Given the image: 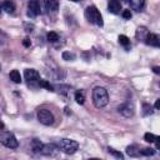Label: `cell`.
Wrapping results in <instances>:
<instances>
[{
    "mask_svg": "<svg viewBox=\"0 0 160 160\" xmlns=\"http://www.w3.org/2000/svg\"><path fill=\"white\" fill-rule=\"evenodd\" d=\"M92 102H94L95 108H98V109H101V108L106 106L108 102H109V94H108V90H106L105 88L96 86V88L92 90Z\"/></svg>",
    "mask_w": 160,
    "mask_h": 160,
    "instance_id": "6da1fadb",
    "label": "cell"
},
{
    "mask_svg": "<svg viewBox=\"0 0 160 160\" xmlns=\"http://www.w3.org/2000/svg\"><path fill=\"white\" fill-rule=\"evenodd\" d=\"M85 18L89 22L96 25V26H102L104 21H102V16L100 14V11L95 8V6H88L85 9Z\"/></svg>",
    "mask_w": 160,
    "mask_h": 160,
    "instance_id": "7a4b0ae2",
    "label": "cell"
},
{
    "mask_svg": "<svg viewBox=\"0 0 160 160\" xmlns=\"http://www.w3.org/2000/svg\"><path fill=\"white\" fill-rule=\"evenodd\" d=\"M56 145L59 146V149L62 151V152H65V154H74L76 150H78V148H79V144L75 141V140H71V139H60L58 142H56Z\"/></svg>",
    "mask_w": 160,
    "mask_h": 160,
    "instance_id": "3957f363",
    "label": "cell"
},
{
    "mask_svg": "<svg viewBox=\"0 0 160 160\" xmlns=\"http://www.w3.org/2000/svg\"><path fill=\"white\" fill-rule=\"evenodd\" d=\"M0 141H1V144H2L4 146H6V148H9V149H16L18 145H19V142H18L15 135H14L12 132L5 131V130H2L1 134H0Z\"/></svg>",
    "mask_w": 160,
    "mask_h": 160,
    "instance_id": "277c9868",
    "label": "cell"
},
{
    "mask_svg": "<svg viewBox=\"0 0 160 160\" xmlns=\"http://www.w3.org/2000/svg\"><path fill=\"white\" fill-rule=\"evenodd\" d=\"M38 120L42 124V125H51L54 122V115L46 110V109H40L38 111Z\"/></svg>",
    "mask_w": 160,
    "mask_h": 160,
    "instance_id": "5b68a950",
    "label": "cell"
},
{
    "mask_svg": "<svg viewBox=\"0 0 160 160\" xmlns=\"http://www.w3.org/2000/svg\"><path fill=\"white\" fill-rule=\"evenodd\" d=\"M41 12V8L38 0H30L28 4V16L35 18Z\"/></svg>",
    "mask_w": 160,
    "mask_h": 160,
    "instance_id": "8992f818",
    "label": "cell"
},
{
    "mask_svg": "<svg viewBox=\"0 0 160 160\" xmlns=\"http://www.w3.org/2000/svg\"><path fill=\"white\" fill-rule=\"evenodd\" d=\"M118 110H119V112H120L122 116H125V118H130V116H132L134 112H135L134 105H132L131 102H129V101L121 104V105L118 108Z\"/></svg>",
    "mask_w": 160,
    "mask_h": 160,
    "instance_id": "52a82bcc",
    "label": "cell"
},
{
    "mask_svg": "<svg viewBox=\"0 0 160 160\" xmlns=\"http://www.w3.org/2000/svg\"><path fill=\"white\" fill-rule=\"evenodd\" d=\"M24 76H25V79L29 81V82H39V80H40V75H39V72L36 71V70H34V69H26L25 70V72H24Z\"/></svg>",
    "mask_w": 160,
    "mask_h": 160,
    "instance_id": "ba28073f",
    "label": "cell"
},
{
    "mask_svg": "<svg viewBox=\"0 0 160 160\" xmlns=\"http://www.w3.org/2000/svg\"><path fill=\"white\" fill-rule=\"evenodd\" d=\"M145 44L150 45V46H155V48H160V36L152 32H149L146 39H145Z\"/></svg>",
    "mask_w": 160,
    "mask_h": 160,
    "instance_id": "9c48e42d",
    "label": "cell"
},
{
    "mask_svg": "<svg viewBox=\"0 0 160 160\" xmlns=\"http://www.w3.org/2000/svg\"><path fill=\"white\" fill-rule=\"evenodd\" d=\"M126 154L131 158H139L142 156V148L138 146V145H130L126 148Z\"/></svg>",
    "mask_w": 160,
    "mask_h": 160,
    "instance_id": "30bf717a",
    "label": "cell"
},
{
    "mask_svg": "<svg viewBox=\"0 0 160 160\" xmlns=\"http://www.w3.org/2000/svg\"><path fill=\"white\" fill-rule=\"evenodd\" d=\"M108 10L111 14H120V11H121V2L119 0H109Z\"/></svg>",
    "mask_w": 160,
    "mask_h": 160,
    "instance_id": "8fae6325",
    "label": "cell"
},
{
    "mask_svg": "<svg viewBox=\"0 0 160 160\" xmlns=\"http://www.w3.org/2000/svg\"><path fill=\"white\" fill-rule=\"evenodd\" d=\"M148 34H149L148 28L140 26V28H138V30H136V32H135V36H136V39H138L139 41H144V42H145V39H146Z\"/></svg>",
    "mask_w": 160,
    "mask_h": 160,
    "instance_id": "7c38bea8",
    "label": "cell"
},
{
    "mask_svg": "<svg viewBox=\"0 0 160 160\" xmlns=\"http://www.w3.org/2000/svg\"><path fill=\"white\" fill-rule=\"evenodd\" d=\"M2 10L8 14H12L15 11V4L12 0H4L2 1V5H1Z\"/></svg>",
    "mask_w": 160,
    "mask_h": 160,
    "instance_id": "4fadbf2b",
    "label": "cell"
},
{
    "mask_svg": "<svg viewBox=\"0 0 160 160\" xmlns=\"http://www.w3.org/2000/svg\"><path fill=\"white\" fill-rule=\"evenodd\" d=\"M144 139H145L148 142H154V144H156L158 146H160V136H158V135H154V134H151V132H146V134L144 135Z\"/></svg>",
    "mask_w": 160,
    "mask_h": 160,
    "instance_id": "5bb4252c",
    "label": "cell"
},
{
    "mask_svg": "<svg viewBox=\"0 0 160 160\" xmlns=\"http://www.w3.org/2000/svg\"><path fill=\"white\" fill-rule=\"evenodd\" d=\"M130 6L132 10L140 11L145 6V0H130Z\"/></svg>",
    "mask_w": 160,
    "mask_h": 160,
    "instance_id": "9a60e30c",
    "label": "cell"
},
{
    "mask_svg": "<svg viewBox=\"0 0 160 160\" xmlns=\"http://www.w3.org/2000/svg\"><path fill=\"white\" fill-rule=\"evenodd\" d=\"M42 148H44V144H42L40 140H38V139H32V141H31V149H32L34 152L41 154Z\"/></svg>",
    "mask_w": 160,
    "mask_h": 160,
    "instance_id": "2e32d148",
    "label": "cell"
},
{
    "mask_svg": "<svg viewBox=\"0 0 160 160\" xmlns=\"http://www.w3.org/2000/svg\"><path fill=\"white\" fill-rule=\"evenodd\" d=\"M45 5H46V9H48L49 11L55 12V11H58V9H59V0H46Z\"/></svg>",
    "mask_w": 160,
    "mask_h": 160,
    "instance_id": "e0dca14e",
    "label": "cell"
},
{
    "mask_svg": "<svg viewBox=\"0 0 160 160\" xmlns=\"http://www.w3.org/2000/svg\"><path fill=\"white\" fill-rule=\"evenodd\" d=\"M9 76H10V80H12L16 84H19L21 81V75H20V72L18 70H11L10 74H9Z\"/></svg>",
    "mask_w": 160,
    "mask_h": 160,
    "instance_id": "ac0fdd59",
    "label": "cell"
},
{
    "mask_svg": "<svg viewBox=\"0 0 160 160\" xmlns=\"http://www.w3.org/2000/svg\"><path fill=\"white\" fill-rule=\"evenodd\" d=\"M38 85L40 86V88H45L46 90H49V91H54V86L48 81V80H39V82H38Z\"/></svg>",
    "mask_w": 160,
    "mask_h": 160,
    "instance_id": "d6986e66",
    "label": "cell"
},
{
    "mask_svg": "<svg viewBox=\"0 0 160 160\" xmlns=\"http://www.w3.org/2000/svg\"><path fill=\"white\" fill-rule=\"evenodd\" d=\"M75 100H76L78 104L82 105L84 101H85V94H84V91H81V90L76 91V92H75Z\"/></svg>",
    "mask_w": 160,
    "mask_h": 160,
    "instance_id": "ffe728a7",
    "label": "cell"
},
{
    "mask_svg": "<svg viewBox=\"0 0 160 160\" xmlns=\"http://www.w3.org/2000/svg\"><path fill=\"white\" fill-rule=\"evenodd\" d=\"M119 42H120L122 46H125V48H129V45H130L129 38L125 36V35H120V36H119Z\"/></svg>",
    "mask_w": 160,
    "mask_h": 160,
    "instance_id": "44dd1931",
    "label": "cell"
},
{
    "mask_svg": "<svg viewBox=\"0 0 160 160\" xmlns=\"http://www.w3.org/2000/svg\"><path fill=\"white\" fill-rule=\"evenodd\" d=\"M48 40L50 41V42H55V41H58L59 40V35L56 34V32H54V31H50V32H48Z\"/></svg>",
    "mask_w": 160,
    "mask_h": 160,
    "instance_id": "7402d4cb",
    "label": "cell"
},
{
    "mask_svg": "<svg viewBox=\"0 0 160 160\" xmlns=\"http://www.w3.org/2000/svg\"><path fill=\"white\" fill-rule=\"evenodd\" d=\"M155 154V150L151 148H142V156H152Z\"/></svg>",
    "mask_w": 160,
    "mask_h": 160,
    "instance_id": "603a6c76",
    "label": "cell"
},
{
    "mask_svg": "<svg viewBox=\"0 0 160 160\" xmlns=\"http://www.w3.org/2000/svg\"><path fill=\"white\" fill-rule=\"evenodd\" d=\"M108 151L110 152V154H112L115 158H118V159H122L124 158V155L121 154V152H119V151H116L115 149H112V148H108Z\"/></svg>",
    "mask_w": 160,
    "mask_h": 160,
    "instance_id": "cb8c5ba5",
    "label": "cell"
},
{
    "mask_svg": "<svg viewBox=\"0 0 160 160\" xmlns=\"http://www.w3.org/2000/svg\"><path fill=\"white\" fill-rule=\"evenodd\" d=\"M62 59L64 60H74L75 59V54L69 52V51H64L62 52Z\"/></svg>",
    "mask_w": 160,
    "mask_h": 160,
    "instance_id": "d4e9b609",
    "label": "cell"
},
{
    "mask_svg": "<svg viewBox=\"0 0 160 160\" xmlns=\"http://www.w3.org/2000/svg\"><path fill=\"white\" fill-rule=\"evenodd\" d=\"M142 109H144V111H142L144 115H150V114H152V108H151L150 105L144 104V105H142Z\"/></svg>",
    "mask_w": 160,
    "mask_h": 160,
    "instance_id": "484cf974",
    "label": "cell"
},
{
    "mask_svg": "<svg viewBox=\"0 0 160 160\" xmlns=\"http://www.w3.org/2000/svg\"><path fill=\"white\" fill-rule=\"evenodd\" d=\"M121 15L124 19H130L131 18V11L130 10H122L121 11Z\"/></svg>",
    "mask_w": 160,
    "mask_h": 160,
    "instance_id": "4316f807",
    "label": "cell"
},
{
    "mask_svg": "<svg viewBox=\"0 0 160 160\" xmlns=\"http://www.w3.org/2000/svg\"><path fill=\"white\" fill-rule=\"evenodd\" d=\"M58 89H59V91H60V92H62V94H66V92H68V90H70V88H69V86H64V85L58 86Z\"/></svg>",
    "mask_w": 160,
    "mask_h": 160,
    "instance_id": "83f0119b",
    "label": "cell"
},
{
    "mask_svg": "<svg viewBox=\"0 0 160 160\" xmlns=\"http://www.w3.org/2000/svg\"><path fill=\"white\" fill-rule=\"evenodd\" d=\"M154 108H155V109H158V110H160V99H158V100L155 101V104H154Z\"/></svg>",
    "mask_w": 160,
    "mask_h": 160,
    "instance_id": "f1b7e54d",
    "label": "cell"
},
{
    "mask_svg": "<svg viewBox=\"0 0 160 160\" xmlns=\"http://www.w3.org/2000/svg\"><path fill=\"white\" fill-rule=\"evenodd\" d=\"M22 44H24V46H26V48H28V46H30V44H31V42H30V40H29V39H24Z\"/></svg>",
    "mask_w": 160,
    "mask_h": 160,
    "instance_id": "f546056e",
    "label": "cell"
},
{
    "mask_svg": "<svg viewBox=\"0 0 160 160\" xmlns=\"http://www.w3.org/2000/svg\"><path fill=\"white\" fill-rule=\"evenodd\" d=\"M152 71H154L155 74H159V75H160V66H154V68H152Z\"/></svg>",
    "mask_w": 160,
    "mask_h": 160,
    "instance_id": "4dcf8cb0",
    "label": "cell"
},
{
    "mask_svg": "<svg viewBox=\"0 0 160 160\" xmlns=\"http://www.w3.org/2000/svg\"><path fill=\"white\" fill-rule=\"evenodd\" d=\"M121 1H122V2H129L130 0H121Z\"/></svg>",
    "mask_w": 160,
    "mask_h": 160,
    "instance_id": "1f68e13d",
    "label": "cell"
},
{
    "mask_svg": "<svg viewBox=\"0 0 160 160\" xmlns=\"http://www.w3.org/2000/svg\"><path fill=\"white\" fill-rule=\"evenodd\" d=\"M71 1H75L76 2V1H80V0H71Z\"/></svg>",
    "mask_w": 160,
    "mask_h": 160,
    "instance_id": "d6a6232c",
    "label": "cell"
}]
</instances>
